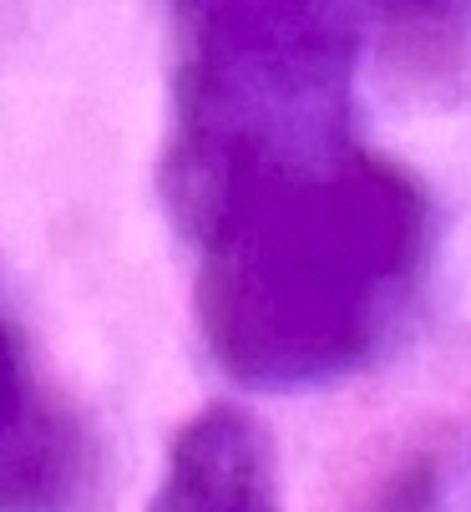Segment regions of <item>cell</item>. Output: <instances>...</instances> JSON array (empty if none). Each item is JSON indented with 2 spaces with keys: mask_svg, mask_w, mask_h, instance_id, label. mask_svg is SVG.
<instances>
[{
  "mask_svg": "<svg viewBox=\"0 0 471 512\" xmlns=\"http://www.w3.org/2000/svg\"><path fill=\"white\" fill-rule=\"evenodd\" d=\"M213 360L259 391L345 381L396 340L431 259L421 183L350 137H173Z\"/></svg>",
  "mask_w": 471,
  "mask_h": 512,
  "instance_id": "1",
  "label": "cell"
},
{
  "mask_svg": "<svg viewBox=\"0 0 471 512\" xmlns=\"http://www.w3.org/2000/svg\"><path fill=\"white\" fill-rule=\"evenodd\" d=\"M178 117L203 137L355 132V71L370 41L411 61L466 46L471 0H173Z\"/></svg>",
  "mask_w": 471,
  "mask_h": 512,
  "instance_id": "2",
  "label": "cell"
},
{
  "mask_svg": "<svg viewBox=\"0 0 471 512\" xmlns=\"http://www.w3.org/2000/svg\"><path fill=\"white\" fill-rule=\"evenodd\" d=\"M102 447L0 300V512H97Z\"/></svg>",
  "mask_w": 471,
  "mask_h": 512,
  "instance_id": "3",
  "label": "cell"
},
{
  "mask_svg": "<svg viewBox=\"0 0 471 512\" xmlns=\"http://www.w3.org/2000/svg\"><path fill=\"white\" fill-rule=\"evenodd\" d=\"M147 512H284L269 431L239 406L198 411L173 436Z\"/></svg>",
  "mask_w": 471,
  "mask_h": 512,
  "instance_id": "4",
  "label": "cell"
}]
</instances>
